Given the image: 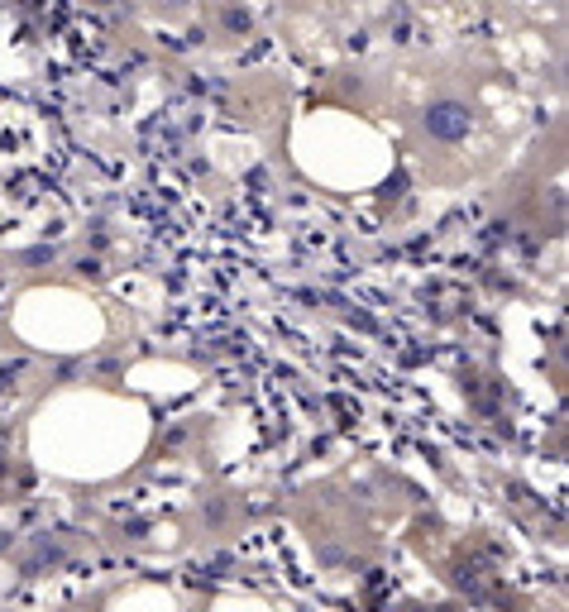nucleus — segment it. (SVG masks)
Instances as JSON below:
<instances>
[{
    "instance_id": "7ed1b4c3",
    "label": "nucleus",
    "mask_w": 569,
    "mask_h": 612,
    "mask_svg": "<svg viewBox=\"0 0 569 612\" xmlns=\"http://www.w3.org/2000/svg\"><path fill=\"white\" fill-rule=\"evenodd\" d=\"M192 5H197V0H158L163 15H192Z\"/></svg>"
},
{
    "instance_id": "f257e3e1",
    "label": "nucleus",
    "mask_w": 569,
    "mask_h": 612,
    "mask_svg": "<svg viewBox=\"0 0 569 612\" xmlns=\"http://www.w3.org/2000/svg\"><path fill=\"white\" fill-rule=\"evenodd\" d=\"M469 125H474V115H469L464 101H436V106L426 110V130L440 144H460L464 134H469Z\"/></svg>"
},
{
    "instance_id": "f03ea898",
    "label": "nucleus",
    "mask_w": 569,
    "mask_h": 612,
    "mask_svg": "<svg viewBox=\"0 0 569 612\" xmlns=\"http://www.w3.org/2000/svg\"><path fill=\"white\" fill-rule=\"evenodd\" d=\"M220 29H225L230 39H244V34L254 29V15H249L244 5H235V0H225V5H220Z\"/></svg>"
}]
</instances>
